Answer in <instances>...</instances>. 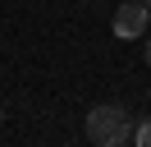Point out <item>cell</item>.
<instances>
[{"instance_id": "cell-5", "label": "cell", "mask_w": 151, "mask_h": 147, "mask_svg": "<svg viewBox=\"0 0 151 147\" xmlns=\"http://www.w3.org/2000/svg\"><path fill=\"white\" fill-rule=\"evenodd\" d=\"M142 5H151V0H142Z\"/></svg>"}, {"instance_id": "cell-4", "label": "cell", "mask_w": 151, "mask_h": 147, "mask_svg": "<svg viewBox=\"0 0 151 147\" xmlns=\"http://www.w3.org/2000/svg\"><path fill=\"white\" fill-rule=\"evenodd\" d=\"M142 41H147V64H151V37H147V32H142Z\"/></svg>"}, {"instance_id": "cell-2", "label": "cell", "mask_w": 151, "mask_h": 147, "mask_svg": "<svg viewBox=\"0 0 151 147\" xmlns=\"http://www.w3.org/2000/svg\"><path fill=\"white\" fill-rule=\"evenodd\" d=\"M147 23H151V5H142V0L114 9V37H124V41H137L147 32Z\"/></svg>"}, {"instance_id": "cell-1", "label": "cell", "mask_w": 151, "mask_h": 147, "mask_svg": "<svg viewBox=\"0 0 151 147\" xmlns=\"http://www.w3.org/2000/svg\"><path fill=\"white\" fill-rule=\"evenodd\" d=\"M133 138V119H128V110L124 106H92L87 110V143H96V147H119V143H128Z\"/></svg>"}, {"instance_id": "cell-3", "label": "cell", "mask_w": 151, "mask_h": 147, "mask_svg": "<svg viewBox=\"0 0 151 147\" xmlns=\"http://www.w3.org/2000/svg\"><path fill=\"white\" fill-rule=\"evenodd\" d=\"M133 143H137V147H151V119H142V124L133 129Z\"/></svg>"}]
</instances>
